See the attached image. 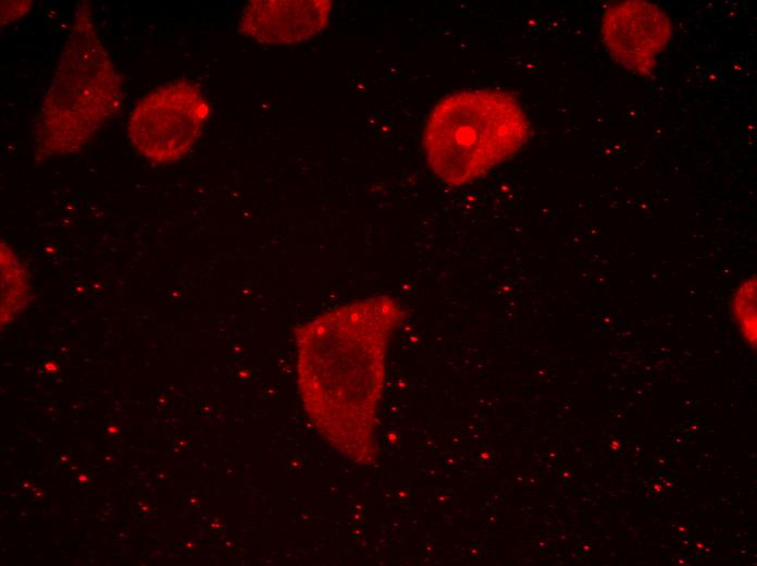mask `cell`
I'll return each instance as SVG.
<instances>
[{"instance_id":"cell-1","label":"cell","mask_w":757,"mask_h":566,"mask_svg":"<svg viewBox=\"0 0 757 566\" xmlns=\"http://www.w3.org/2000/svg\"><path fill=\"white\" fill-rule=\"evenodd\" d=\"M405 307L389 295L355 300L295 328L298 387L306 411L343 455L377 457L376 415L386 355Z\"/></svg>"},{"instance_id":"cell-2","label":"cell","mask_w":757,"mask_h":566,"mask_svg":"<svg viewBox=\"0 0 757 566\" xmlns=\"http://www.w3.org/2000/svg\"><path fill=\"white\" fill-rule=\"evenodd\" d=\"M88 2L72 28L35 130L40 159L79 151L121 109V79L99 39Z\"/></svg>"},{"instance_id":"cell-3","label":"cell","mask_w":757,"mask_h":566,"mask_svg":"<svg viewBox=\"0 0 757 566\" xmlns=\"http://www.w3.org/2000/svg\"><path fill=\"white\" fill-rule=\"evenodd\" d=\"M530 122L507 93L466 90L431 111L423 147L432 172L450 186H464L514 156L528 142Z\"/></svg>"},{"instance_id":"cell-4","label":"cell","mask_w":757,"mask_h":566,"mask_svg":"<svg viewBox=\"0 0 757 566\" xmlns=\"http://www.w3.org/2000/svg\"><path fill=\"white\" fill-rule=\"evenodd\" d=\"M209 115L210 106L196 84L184 78L167 82L133 108L128 138L147 160L172 163L195 145Z\"/></svg>"},{"instance_id":"cell-5","label":"cell","mask_w":757,"mask_h":566,"mask_svg":"<svg viewBox=\"0 0 757 566\" xmlns=\"http://www.w3.org/2000/svg\"><path fill=\"white\" fill-rule=\"evenodd\" d=\"M600 34L610 57L626 71L648 76L673 35L670 16L657 4L626 0L610 5Z\"/></svg>"},{"instance_id":"cell-6","label":"cell","mask_w":757,"mask_h":566,"mask_svg":"<svg viewBox=\"0 0 757 566\" xmlns=\"http://www.w3.org/2000/svg\"><path fill=\"white\" fill-rule=\"evenodd\" d=\"M331 0H252L245 7L239 30L269 45L296 44L328 24Z\"/></svg>"},{"instance_id":"cell-7","label":"cell","mask_w":757,"mask_h":566,"mask_svg":"<svg viewBox=\"0 0 757 566\" xmlns=\"http://www.w3.org/2000/svg\"><path fill=\"white\" fill-rule=\"evenodd\" d=\"M1 325L14 319L32 299L29 273L14 251L1 242Z\"/></svg>"},{"instance_id":"cell-8","label":"cell","mask_w":757,"mask_h":566,"mask_svg":"<svg viewBox=\"0 0 757 566\" xmlns=\"http://www.w3.org/2000/svg\"><path fill=\"white\" fill-rule=\"evenodd\" d=\"M756 286V276L745 279L731 299L732 317L745 342L754 349L757 344Z\"/></svg>"}]
</instances>
